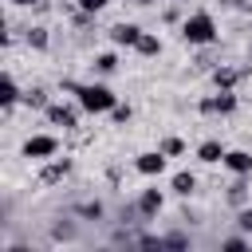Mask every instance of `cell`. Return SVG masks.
<instances>
[{
	"mask_svg": "<svg viewBox=\"0 0 252 252\" xmlns=\"http://www.w3.org/2000/svg\"><path fill=\"white\" fill-rule=\"evenodd\" d=\"M110 118H114V122H130V106H114Z\"/></svg>",
	"mask_w": 252,
	"mask_h": 252,
	"instance_id": "obj_26",
	"label": "cell"
},
{
	"mask_svg": "<svg viewBox=\"0 0 252 252\" xmlns=\"http://www.w3.org/2000/svg\"><path fill=\"white\" fill-rule=\"evenodd\" d=\"M181 39L193 43V47L213 43V39H217V24H213V16H209V12H193V16L181 24Z\"/></svg>",
	"mask_w": 252,
	"mask_h": 252,
	"instance_id": "obj_2",
	"label": "cell"
},
{
	"mask_svg": "<svg viewBox=\"0 0 252 252\" xmlns=\"http://www.w3.org/2000/svg\"><path fill=\"white\" fill-rule=\"evenodd\" d=\"M244 201H248V181H244V173H236V181L228 185V205H236V209H240Z\"/></svg>",
	"mask_w": 252,
	"mask_h": 252,
	"instance_id": "obj_15",
	"label": "cell"
},
{
	"mask_svg": "<svg viewBox=\"0 0 252 252\" xmlns=\"http://www.w3.org/2000/svg\"><path fill=\"white\" fill-rule=\"evenodd\" d=\"M130 4H142V8H146V4H154V0H130Z\"/></svg>",
	"mask_w": 252,
	"mask_h": 252,
	"instance_id": "obj_30",
	"label": "cell"
},
{
	"mask_svg": "<svg viewBox=\"0 0 252 252\" xmlns=\"http://www.w3.org/2000/svg\"><path fill=\"white\" fill-rule=\"evenodd\" d=\"M224 154H228V150H224L217 138H209V142H201V146H197V158H201V161H209V165H213V161H224Z\"/></svg>",
	"mask_w": 252,
	"mask_h": 252,
	"instance_id": "obj_13",
	"label": "cell"
},
{
	"mask_svg": "<svg viewBox=\"0 0 252 252\" xmlns=\"http://www.w3.org/2000/svg\"><path fill=\"white\" fill-rule=\"evenodd\" d=\"M236 110V94L232 91H217V94H209V98H201V114H232Z\"/></svg>",
	"mask_w": 252,
	"mask_h": 252,
	"instance_id": "obj_4",
	"label": "cell"
},
{
	"mask_svg": "<svg viewBox=\"0 0 252 252\" xmlns=\"http://www.w3.org/2000/svg\"><path fill=\"white\" fill-rule=\"evenodd\" d=\"M8 4H16V8H39L43 0H8Z\"/></svg>",
	"mask_w": 252,
	"mask_h": 252,
	"instance_id": "obj_28",
	"label": "cell"
},
{
	"mask_svg": "<svg viewBox=\"0 0 252 252\" xmlns=\"http://www.w3.org/2000/svg\"><path fill=\"white\" fill-rule=\"evenodd\" d=\"M75 4H79V12H91V16L106 8V0H75Z\"/></svg>",
	"mask_w": 252,
	"mask_h": 252,
	"instance_id": "obj_23",
	"label": "cell"
},
{
	"mask_svg": "<svg viewBox=\"0 0 252 252\" xmlns=\"http://www.w3.org/2000/svg\"><path fill=\"white\" fill-rule=\"evenodd\" d=\"M94 71H98V75H114V71H118V55H114V51L94 55Z\"/></svg>",
	"mask_w": 252,
	"mask_h": 252,
	"instance_id": "obj_16",
	"label": "cell"
},
{
	"mask_svg": "<svg viewBox=\"0 0 252 252\" xmlns=\"http://www.w3.org/2000/svg\"><path fill=\"white\" fill-rule=\"evenodd\" d=\"M236 224H240L244 232H252V209H240V217H236Z\"/></svg>",
	"mask_w": 252,
	"mask_h": 252,
	"instance_id": "obj_25",
	"label": "cell"
},
{
	"mask_svg": "<svg viewBox=\"0 0 252 252\" xmlns=\"http://www.w3.org/2000/svg\"><path fill=\"white\" fill-rule=\"evenodd\" d=\"M138 213H142V217H158V213H161V193H158V189H142Z\"/></svg>",
	"mask_w": 252,
	"mask_h": 252,
	"instance_id": "obj_11",
	"label": "cell"
},
{
	"mask_svg": "<svg viewBox=\"0 0 252 252\" xmlns=\"http://www.w3.org/2000/svg\"><path fill=\"white\" fill-rule=\"evenodd\" d=\"M20 98H24V94H20L16 79H12V75H4V83H0V106H4V110H12Z\"/></svg>",
	"mask_w": 252,
	"mask_h": 252,
	"instance_id": "obj_12",
	"label": "cell"
},
{
	"mask_svg": "<svg viewBox=\"0 0 252 252\" xmlns=\"http://www.w3.org/2000/svg\"><path fill=\"white\" fill-rule=\"evenodd\" d=\"M224 165H228L232 173H244V177H248V173H252V154H248V150H228V154H224Z\"/></svg>",
	"mask_w": 252,
	"mask_h": 252,
	"instance_id": "obj_10",
	"label": "cell"
},
{
	"mask_svg": "<svg viewBox=\"0 0 252 252\" xmlns=\"http://www.w3.org/2000/svg\"><path fill=\"white\" fill-rule=\"evenodd\" d=\"M185 244H189V236H181V232H169L158 240V248H185Z\"/></svg>",
	"mask_w": 252,
	"mask_h": 252,
	"instance_id": "obj_22",
	"label": "cell"
},
{
	"mask_svg": "<svg viewBox=\"0 0 252 252\" xmlns=\"http://www.w3.org/2000/svg\"><path fill=\"white\" fill-rule=\"evenodd\" d=\"M24 106H32V110H47V106H51V102H47V91H39V87L28 91V94H24Z\"/></svg>",
	"mask_w": 252,
	"mask_h": 252,
	"instance_id": "obj_18",
	"label": "cell"
},
{
	"mask_svg": "<svg viewBox=\"0 0 252 252\" xmlns=\"http://www.w3.org/2000/svg\"><path fill=\"white\" fill-rule=\"evenodd\" d=\"M43 114H47V122H51V126H63V130L79 126V110H75V106H63V102H55V106H47Z\"/></svg>",
	"mask_w": 252,
	"mask_h": 252,
	"instance_id": "obj_5",
	"label": "cell"
},
{
	"mask_svg": "<svg viewBox=\"0 0 252 252\" xmlns=\"http://www.w3.org/2000/svg\"><path fill=\"white\" fill-rule=\"evenodd\" d=\"M161 154H165V158H177V154H185V142H181V138H165V142H161Z\"/></svg>",
	"mask_w": 252,
	"mask_h": 252,
	"instance_id": "obj_21",
	"label": "cell"
},
{
	"mask_svg": "<svg viewBox=\"0 0 252 252\" xmlns=\"http://www.w3.org/2000/svg\"><path fill=\"white\" fill-rule=\"evenodd\" d=\"M110 39H114L118 47H138L142 28H138V24H114V28H110Z\"/></svg>",
	"mask_w": 252,
	"mask_h": 252,
	"instance_id": "obj_6",
	"label": "cell"
},
{
	"mask_svg": "<svg viewBox=\"0 0 252 252\" xmlns=\"http://www.w3.org/2000/svg\"><path fill=\"white\" fill-rule=\"evenodd\" d=\"M55 150H59V142H55L51 134H32V138L24 142V158H32V161H47Z\"/></svg>",
	"mask_w": 252,
	"mask_h": 252,
	"instance_id": "obj_3",
	"label": "cell"
},
{
	"mask_svg": "<svg viewBox=\"0 0 252 252\" xmlns=\"http://www.w3.org/2000/svg\"><path fill=\"white\" fill-rule=\"evenodd\" d=\"M51 236H55V240H71V236H75V228H71V224H55V232H51Z\"/></svg>",
	"mask_w": 252,
	"mask_h": 252,
	"instance_id": "obj_24",
	"label": "cell"
},
{
	"mask_svg": "<svg viewBox=\"0 0 252 252\" xmlns=\"http://www.w3.org/2000/svg\"><path fill=\"white\" fill-rule=\"evenodd\" d=\"M217 4H220V8H236L240 0H217Z\"/></svg>",
	"mask_w": 252,
	"mask_h": 252,
	"instance_id": "obj_29",
	"label": "cell"
},
{
	"mask_svg": "<svg viewBox=\"0 0 252 252\" xmlns=\"http://www.w3.org/2000/svg\"><path fill=\"white\" fill-rule=\"evenodd\" d=\"M138 55H146V59H154V55H161V39L158 35H150V32H142V39H138V47H134Z\"/></svg>",
	"mask_w": 252,
	"mask_h": 252,
	"instance_id": "obj_14",
	"label": "cell"
},
{
	"mask_svg": "<svg viewBox=\"0 0 252 252\" xmlns=\"http://www.w3.org/2000/svg\"><path fill=\"white\" fill-rule=\"evenodd\" d=\"M138 173H146V177H158L161 169H165V154L161 150H150V154H138Z\"/></svg>",
	"mask_w": 252,
	"mask_h": 252,
	"instance_id": "obj_7",
	"label": "cell"
},
{
	"mask_svg": "<svg viewBox=\"0 0 252 252\" xmlns=\"http://www.w3.org/2000/svg\"><path fill=\"white\" fill-rule=\"evenodd\" d=\"M224 248H228V252H244V236H228Z\"/></svg>",
	"mask_w": 252,
	"mask_h": 252,
	"instance_id": "obj_27",
	"label": "cell"
},
{
	"mask_svg": "<svg viewBox=\"0 0 252 252\" xmlns=\"http://www.w3.org/2000/svg\"><path fill=\"white\" fill-rule=\"evenodd\" d=\"M240 79H244L240 67H213V83H217V91H232Z\"/></svg>",
	"mask_w": 252,
	"mask_h": 252,
	"instance_id": "obj_8",
	"label": "cell"
},
{
	"mask_svg": "<svg viewBox=\"0 0 252 252\" xmlns=\"http://www.w3.org/2000/svg\"><path fill=\"white\" fill-rule=\"evenodd\" d=\"M173 4H185V0H173Z\"/></svg>",
	"mask_w": 252,
	"mask_h": 252,
	"instance_id": "obj_31",
	"label": "cell"
},
{
	"mask_svg": "<svg viewBox=\"0 0 252 252\" xmlns=\"http://www.w3.org/2000/svg\"><path fill=\"white\" fill-rule=\"evenodd\" d=\"M75 98H79V106H83L87 114H110V110L118 106L114 91L102 87V83H79V87H75Z\"/></svg>",
	"mask_w": 252,
	"mask_h": 252,
	"instance_id": "obj_1",
	"label": "cell"
},
{
	"mask_svg": "<svg viewBox=\"0 0 252 252\" xmlns=\"http://www.w3.org/2000/svg\"><path fill=\"white\" fill-rule=\"evenodd\" d=\"M71 173V161L67 158H59V161H51V165H43L39 169V185H55V181H63Z\"/></svg>",
	"mask_w": 252,
	"mask_h": 252,
	"instance_id": "obj_9",
	"label": "cell"
},
{
	"mask_svg": "<svg viewBox=\"0 0 252 252\" xmlns=\"http://www.w3.org/2000/svg\"><path fill=\"white\" fill-rule=\"evenodd\" d=\"M24 39H28V47L43 51V47H47V28H28V35H24Z\"/></svg>",
	"mask_w": 252,
	"mask_h": 252,
	"instance_id": "obj_19",
	"label": "cell"
},
{
	"mask_svg": "<svg viewBox=\"0 0 252 252\" xmlns=\"http://www.w3.org/2000/svg\"><path fill=\"white\" fill-rule=\"evenodd\" d=\"M106 209H102V201H87V205H79V217H87V220H98Z\"/></svg>",
	"mask_w": 252,
	"mask_h": 252,
	"instance_id": "obj_20",
	"label": "cell"
},
{
	"mask_svg": "<svg viewBox=\"0 0 252 252\" xmlns=\"http://www.w3.org/2000/svg\"><path fill=\"white\" fill-rule=\"evenodd\" d=\"M193 189H197V177H193V173H173V193L189 197Z\"/></svg>",
	"mask_w": 252,
	"mask_h": 252,
	"instance_id": "obj_17",
	"label": "cell"
}]
</instances>
